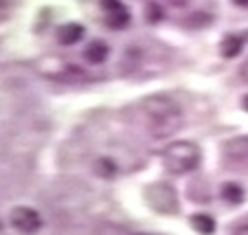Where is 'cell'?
Instances as JSON below:
<instances>
[{"label":"cell","instance_id":"obj_1","mask_svg":"<svg viewBox=\"0 0 248 235\" xmlns=\"http://www.w3.org/2000/svg\"><path fill=\"white\" fill-rule=\"evenodd\" d=\"M143 114H145L147 132L154 139H169L183 127V110L173 99L165 94H152L143 99Z\"/></svg>","mask_w":248,"mask_h":235},{"label":"cell","instance_id":"obj_2","mask_svg":"<svg viewBox=\"0 0 248 235\" xmlns=\"http://www.w3.org/2000/svg\"><path fill=\"white\" fill-rule=\"evenodd\" d=\"M200 147L191 141H178V143H171V145L165 147L163 152V165L167 167L169 174H176V176H183L193 172L200 165Z\"/></svg>","mask_w":248,"mask_h":235},{"label":"cell","instance_id":"obj_3","mask_svg":"<svg viewBox=\"0 0 248 235\" xmlns=\"http://www.w3.org/2000/svg\"><path fill=\"white\" fill-rule=\"evenodd\" d=\"M147 203L154 207L158 213H176L178 211V200L176 191L167 183H156L147 189Z\"/></svg>","mask_w":248,"mask_h":235},{"label":"cell","instance_id":"obj_4","mask_svg":"<svg viewBox=\"0 0 248 235\" xmlns=\"http://www.w3.org/2000/svg\"><path fill=\"white\" fill-rule=\"evenodd\" d=\"M9 222H11V226H14L16 231H20V233H24V235L38 233V231L42 229V224H44L42 216H40L35 209H31V207H16V209H11Z\"/></svg>","mask_w":248,"mask_h":235},{"label":"cell","instance_id":"obj_5","mask_svg":"<svg viewBox=\"0 0 248 235\" xmlns=\"http://www.w3.org/2000/svg\"><path fill=\"white\" fill-rule=\"evenodd\" d=\"M224 160L229 167L248 170V137H237L224 143Z\"/></svg>","mask_w":248,"mask_h":235},{"label":"cell","instance_id":"obj_6","mask_svg":"<svg viewBox=\"0 0 248 235\" xmlns=\"http://www.w3.org/2000/svg\"><path fill=\"white\" fill-rule=\"evenodd\" d=\"M81 35H84V27L77 22H66V24H62L60 31H57V40H60L62 44H66V47L79 42Z\"/></svg>","mask_w":248,"mask_h":235},{"label":"cell","instance_id":"obj_7","mask_svg":"<svg viewBox=\"0 0 248 235\" xmlns=\"http://www.w3.org/2000/svg\"><path fill=\"white\" fill-rule=\"evenodd\" d=\"M86 60L90 62V64H101V62H106V57L110 55V48L106 42H101V40H94V42H90L88 47H86L84 51Z\"/></svg>","mask_w":248,"mask_h":235},{"label":"cell","instance_id":"obj_8","mask_svg":"<svg viewBox=\"0 0 248 235\" xmlns=\"http://www.w3.org/2000/svg\"><path fill=\"white\" fill-rule=\"evenodd\" d=\"M242 48H244V38H239V35H226V38L222 40V44H220L222 55L229 57V60L231 57H235V55H239Z\"/></svg>","mask_w":248,"mask_h":235},{"label":"cell","instance_id":"obj_9","mask_svg":"<svg viewBox=\"0 0 248 235\" xmlns=\"http://www.w3.org/2000/svg\"><path fill=\"white\" fill-rule=\"evenodd\" d=\"M191 226L202 235H213V231H216V220L211 216H206V213H196V216L191 218Z\"/></svg>","mask_w":248,"mask_h":235},{"label":"cell","instance_id":"obj_10","mask_svg":"<svg viewBox=\"0 0 248 235\" xmlns=\"http://www.w3.org/2000/svg\"><path fill=\"white\" fill-rule=\"evenodd\" d=\"M222 198L231 204H239L244 200V191L237 183H226V185H222Z\"/></svg>","mask_w":248,"mask_h":235},{"label":"cell","instance_id":"obj_11","mask_svg":"<svg viewBox=\"0 0 248 235\" xmlns=\"http://www.w3.org/2000/svg\"><path fill=\"white\" fill-rule=\"evenodd\" d=\"M127 22H130V14L125 9L114 11V14H108V27L112 29H125Z\"/></svg>","mask_w":248,"mask_h":235},{"label":"cell","instance_id":"obj_12","mask_svg":"<svg viewBox=\"0 0 248 235\" xmlns=\"http://www.w3.org/2000/svg\"><path fill=\"white\" fill-rule=\"evenodd\" d=\"M97 172L103 176V178H110V176L117 174V167H114V163L110 158H99L97 160Z\"/></svg>","mask_w":248,"mask_h":235},{"label":"cell","instance_id":"obj_13","mask_svg":"<svg viewBox=\"0 0 248 235\" xmlns=\"http://www.w3.org/2000/svg\"><path fill=\"white\" fill-rule=\"evenodd\" d=\"M97 235H134V233L121 229V226H114V224H103V226H99Z\"/></svg>","mask_w":248,"mask_h":235},{"label":"cell","instance_id":"obj_14","mask_svg":"<svg viewBox=\"0 0 248 235\" xmlns=\"http://www.w3.org/2000/svg\"><path fill=\"white\" fill-rule=\"evenodd\" d=\"M99 5H101L103 11H108V14H114V11L125 9L121 0H99Z\"/></svg>","mask_w":248,"mask_h":235},{"label":"cell","instance_id":"obj_15","mask_svg":"<svg viewBox=\"0 0 248 235\" xmlns=\"http://www.w3.org/2000/svg\"><path fill=\"white\" fill-rule=\"evenodd\" d=\"M239 73H242V79L248 81V62H244V66H242V71Z\"/></svg>","mask_w":248,"mask_h":235},{"label":"cell","instance_id":"obj_16","mask_svg":"<svg viewBox=\"0 0 248 235\" xmlns=\"http://www.w3.org/2000/svg\"><path fill=\"white\" fill-rule=\"evenodd\" d=\"M235 235H248V224L246 226H239V229L235 231Z\"/></svg>","mask_w":248,"mask_h":235},{"label":"cell","instance_id":"obj_17","mask_svg":"<svg viewBox=\"0 0 248 235\" xmlns=\"http://www.w3.org/2000/svg\"><path fill=\"white\" fill-rule=\"evenodd\" d=\"M242 106H244V108H246V110H248V94H246V97H244V101H242Z\"/></svg>","mask_w":248,"mask_h":235},{"label":"cell","instance_id":"obj_18","mask_svg":"<svg viewBox=\"0 0 248 235\" xmlns=\"http://www.w3.org/2000/svg\"><path fill=\"white\" fill-rule=\"evenodd\" d=\"M237 5H248V0H235Z\"/></svg>","mask_w":248,"mask_h":235},{"label":"cell","instance_id":"obj_19","mask_svg":"<svg viewBox=\"0 0 248 235\" xmlns=\"http://www.w3.org/2000/svg\"><path fill=\"white\" fill-rule=\"evenodd\" d=\"M134 235H154V233H134Z\"/></svg>","mask_w":248,"mask_h":235}]
</instances>
